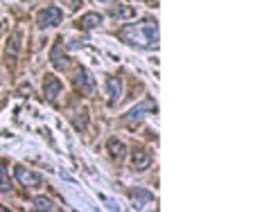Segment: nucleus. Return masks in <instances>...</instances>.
Here are the masks:
<instances>
[{"instance_id":"nucleus-10","label":"nucleus","mask_w":271,"mask_h":212,"mask_svg":"<svg viewBox=\"0 0 271 212\" xmlns=\"http://www.w3.org/2000/svg\"><path fill=\"white\" fill-rule=\"evenodd\" d=\"M152 201H154V194L149 190H140V188L131 190V203H134L136 210H142V208L147 206V203H152Z\"/></svg>"},{"instance_id":"nucleus-2","label":"nucleus","mask_w":271,"mask_h":212,"mask_svg":"<svg viewBox=\"0 0 271 212\" xmlns=\"http://www.w3.org/2000/svg\"><path fill=\"white\" fill-rule=\"evenodd\" d=\"M61 18H64V14H61L59 7H45V9L39 14V18H36V25H39L41 30H50V27L61 23Z\"/></svg>"},{"instance_id":"nucleus-14","label":"nucleus","mask_w":271,"mask_h":212,"mask_svg":"<svg viewBox=\"0 0 271 212\" xmlns=\"http://www.w3.org/2000/svg\"><path fill=\"white\" fill-rule=\"evenodd\" d=\"M12 190V181H9V171H7L5 163L0 160V192H9Z\"/></svg>"},{"instance_id":"nucleus-8","label":"nucleus","mask_w":271,"mask_h":212,"mask_svg":"<svg viewBox=\"0 0 271 212\" xmlns=\"http://www.w3.org/2000/svg\"><path fill=\"white\" fill-rule=\"evenodd\" d=\"M14 174H16L18 183H23L25 188H39V185H41V181H43L39 174H34V171H30V170H25V167H16V170H14Z\"/></svg>"},{"instance_id":"nucleus-1","label":"nucleus","mask_w":271,"mask_h":212,"mask_svg":"<svg viewBox=\"0 0 271 212\" xmlns=\"http://www.w3.org/2000/svg\"><path fill=\"white\" fill-rule=\"evenodd\" d=\"M120 36L131 45L154 47L158 43V23L154 18H147V21H142L138 25H127V27H122Z\"/></svg>"},{"instance_id":"nucleus-7","label":"nucleus","mask_w":271,"mask_h":212,"mask_svg":"<svg viewBox=\"0 0 271 212\" xmlns=\"http://www.w3.org/2000/svg\"><path fill=\"white\" fill-rule=\"evenodd\" d=\"M156 111V104H154L152 100H145L140 102L138 106H134L131 111H127V115H124V122H134V120H142L147 113Z\"/></svg>"},{"instance_id":"nucleus-5","label":"nucleus","mask_w":271,"mask_h":212,"mask_svg":"<svg viewBox=\"0 0 271 212\" xmlns=\"http://www.w3.org/2000/svg\"><path fill=\"white\" fill-rule=\"evenodd\" d=\"M61 90H64V84H61V79H57L54 75H45V77H43V95H45L47 102H54V100H57Z\"/></svg>"},{"instance_id":"nucleus-13","label":"nucleus","mask_w":271,"mask_h":212,"mask_svg":"<svg viewBox=\"0 0 271 212\" xmlns=\"http://www.w3.org/2000/svg\"><path fill=\"white\" fill-rule=\"evenodd\" d=\"M106 147H109V151H111L113 156H118V158H122L124 151H127L124 142H122V140H118V138H111V140L106 142Z\"/></svg>"},{"instance_id":"nucleus-15","label":"nucleus","mask_w":271,"mask_h":212,"mask_svg":"<svg viewBox=\"0 0 271 212\" xmlns=\"http://www.w3.org/2000/svg\"><path fill=\"white\" fill-rule=\"evenodd\" d=\"M111 16L113 18H134L136 16V9L134 7H115V9H111Z\"/></svg>"},{"instance_id":"nucleus-17","label":"nucleus","mask_w":271,"mask_h":212,"mask_svg":"<svg viewBox=\"0 0 271 212\" xmlns=\"http://www.w3.org/2000/svg\"><path fill=\"white\" fill-rule=\"evenodd\" d=\"M66 5H68V9H70V12H75V9H79V7H82V0H64Z\"/></svg>"},{"instance_id":"nucleus-18","label":"nucleus","mask_w":271,"mask_h":212,"mask_svg":"<svg viewBox=\"0 0 271 212\" xmlns=\"http://www.w3.org/2000/svg\"><path fill=\"white\" fill-rule=\"evenodd\" d=\"M100 2H109V0H100Z\"/></svg>"},{"instance_id":"nucleus-12","label":"nucleus","mask_w":271,"mask_h":212,"mask_svg":"<svg viewBox=\"0 0 271 212\" xmlns=\"http://www.w3.org/2000/svg\"><path fill=\"white\" fill-rule=\"evenodd\" d=\"M106 93H109V104H118L120 95H122V84H120L118 77H109L106 79Z\"/></svg>"},{"instance_id":"nucleus-11","label":"nucleus","mask_w":271,"mask_h":212,"mask_svg":"<svg viewBox=\"0 0 271 212\" xmlns=\"http://www.w3.org/2000/svg\"><path fill=\"white\" fill-rule=\"evenodd\" d=\"M97 25H102V14L97 12H89V14H84L79 21H77V27L84 32H89V30H95Z\"/></svg>"},{"instance_id":"nucleus-16","label":"nucleus","mask_w":271,"mask_h":212,"mask_svg":"<svg viewBox=\"0 0 271 212\" xmlns=\"http://www.w3.org/2000/svg\"><path fill=\"white\" fill-rule=\"evenodd\" d=\"M34 206L39 208V210H54L52 201L47 199V196H36V199H34Z\"/></svg>"},{"instance_id":"nucleus-3","label":"nucleus","mask_w":271,"mask_h":212,"mask_svg":"<svg viewBox=\"0 0 271 212\" xmlns=\"http://www.w3.org/2000/svg\"><path fill=\"white\" fill-rule=\"evenodd\" d=\"M21 41H23V27H16V30L12 32V36L7 39V47H5L7 64L18 59V54H21V45H23Z\"/></svg>"},{"instance_id":"nucleus-9","label":"nucleus","mask_w":271,"mask_h":212,"mask_svg":"<svg viewBox=\"0 0 271 212\" xmlns=\"http://www.w3.org/2000/svg\"><path fill=\"white\" fill-rule=\"evenodd\" d=\"M50 61H52V65L57 70H64V65L68 64V57H66V52H64V39H57V41H54L52 52H50Z\"/></svg>"},{"instance_id":"nucleus-6","label":"nucleus","mask_w":271,"mask_h":212,"mask_svg":"<svg viewBox=\"0 0 271 212\" xmlns=\"http://www.w3.org/2000/svg\"><path fill=\"white\" fill-rule=\"evenodd\" d=\"M75 86H77V90H82V95H90L95 90V82H93V77H90V72L86 70V68H77Z\"/></svg>"},{"instance_id":"nucleus-4","label":"nucleus","mask_w":271,"mask_h":212,"mask_svg":"<svg viewBox=\"0 0 271 212\" xmlns=\"http://www.w3.org/2000/svg\"><path fill=\"white\" fill-rule=\"evenodd\" d=\"M131 165H134L136 171H145L152 165V151L145 147H134V151H131Z\"/></svg>"}]
</instances>
